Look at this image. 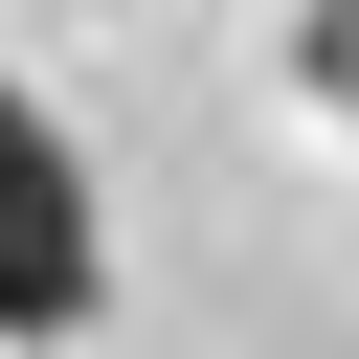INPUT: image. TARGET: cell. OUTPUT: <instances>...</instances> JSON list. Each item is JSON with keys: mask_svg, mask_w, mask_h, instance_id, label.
Instances as JSON below:
<instances>
[{"mask_svg": "<svg viewBox=\"0 0 359 359\" xmlns=\"http://www.w3.org/2000/svg\"><path fill=\"white\" fill-rule=\"evenodd\" d=\"M292 67H314V112H337V135H359V22H314V45H292Z\"/></svg>", "mask_w": 359, "mask_h": 359, "instance_id": "7a4b0ae2", "label": "cell"}, {"mask_svg": "<svg viewBox=\"0 0 359 359\" xmlns=\"http://www.w3.org/2000/svg\"><path fill=\"white\" fill-rule=\"evenodd\" d=\"M90 292H112V224H90V157L0 90V359L22 337H90Z\"/></svg>", "mask_w": 359, "mask_h": 359, "instance_id": "6da1fadb", "label": "cell"}]
</instances>
